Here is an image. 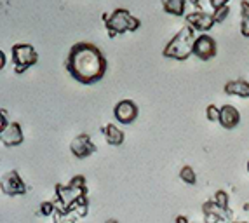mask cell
<instances>
[{
  "label": "cell",
  "instance_id": "17",
  "mask_svg": "<svg viewBox=\"0 0 249 223\" xmlns=\"http://www.w3.org/2000/svg\"><path fill=\"white\" fill-rule=\"evenodd\" d=\"M71 213H75L77 216H86L89 213V201H88V195H84L80 197L77 203L71 206Z\"/></svg>",
  "mask_w": 249,
  "mask_h": 223
},
{
  "label": "cell",
  "instance_id": "14",
  "mask_svg": "<svg viewBox=\"0 0 249 223\" xmlns=\"http://www.w3.org/2000/svg\"><path fill=\"white\" fill-rule=\"evenodd\" d=\"M103 134H105V138H107V141L110 145H122L124 143V131H122L121 128H117L115 124H107L103 129Z\"/></svg>",
  "mask_w": 249,
  "mask_h": 223
},
{
  "label": "cell",
  "instance_id": "19",
  "mask_svg": "<svg viewBox=\"0 0 249 223\" xmlns=\"http://www.w3.org/2000/svg\"><path fill=\"white\" fill-rule=\"evenodd\" d=\"M179 178H181L185 183H188V185H196V182H197L196 171L192 169L190 166H183L181 169H179Z\"/></svg>",
  "mask_w": 249,
  "mask_h": 223
},
{
  "label": "cell",
  "instance_id": "16",
  "mask_svg": "<svg viewBox=\"0 0 249 223\" xmlns=\"http://www.w3.org/2000/svg\"><path fill=\"white\" fill-rule=\"evenodd\" d=\"M202 211H204V215H206V213H216V215H220L223 220H227V218H230V216H232V213H230V211H223L220 206H218V204L214 203V201H213V199H211V201H206V203L202 204Z\"/></svg>",
  "mask_w": 249,
  "mask_h": 223
},
{
  "label": "cell",
  "instance_id": "15",
  "mask_svg": "<svg viewBox=\"0 0 249 223\" xmlns=\"http://www.w3.org/2000/svg\"><path fill=\"white\" fill-rule=\"evenodd\" d=\"M162 7L167 14H173V16H181L185 13V7H187V2L185 0H164L162 2Z\"/></svg>",
  "mask_w": 249,
  "mask_h": 223
},
{
  "label": "cell",
  "instance_id": "24",
  "mask_svg": "<svg viewBox=\"0 0 249 223\" xmlns=\"http://www.w3.org/2000/svg\"><path fill=\"white\" fill-rule=\"evenodd\" d=\"M68 185L77 186V188H86V178H84L82 174H77V176L71 178L70 183H68Z\"/></svg>",
  "mask_w": 249,
  "mask_h": 223
},
{
  "label": "cell",
  "instance_id": "32",
  "mask_svg": "<svg viewBox=\"0 0 249 223\" xmlns=\"http://www.w3.org/2000/svg\"><path fill=\"white\" fill-rule=\"evenodd\" d=\"M107 223H119V222H117V220H113V218H110V220H108Z\"/></svg>",
  "mask_w": 249,
  "mask_h": 223
},
{
  "label": "cell",
  "instance_id": "20",
  "mask_svg": "<svg viewBox=\"0 0 249 223\" xmlns=\"http://www.w3.org/2000/svg\"><path fill=\"white\" fill-rule=\"evenodd\" d=\"M213 201H214V203L218 204L223 211H229V194H227L225 190L216 192L214 197H213Z\"/></svg>",
  "mask_w": 249,
  "mask_h": 223
},
{
  "label": "cell",
  "instance_id": "27",
  "mask_svg": "<svg viewBox=\"0 0 249 223\" xmlns=\"http://www.w3.org/2000/svg\"><path fill=\"white\" fill-rule=\"evenodd\" d=\"M227 4H229V0H211V2H209V5L213 7V13L218 11L220 7H223V5H227Z\"/></svg>",
  "mask_w": 249,
  "mask_h": 223
},
{
  "label": "cell",
  "instance_id": "31",
  "mask_svg": "<svg viewBox=\"0 0 249 223\" xmlns=\"http://www.w3.org/2000/svg\"><path fill=\"white\" fill-rule=\"evenodd\" d=\"M0 66H2V68L5 66V54H4V51H0Z\"/></svg>",
  "mask_w": 249,
  "mask_h": 223
},
{
  "label": "cell",
  "instance_id": "11",
  "mask_svg": "<svg viewBox=\"0 0 249 223\" xmlns=\"http://www.w3.org/2000/svg\"><path fill=\"white\" fill-rule=\"evenodd\" d=\"M0 138H2V143L5 147H18V145L25 141V134H23L19 122H11V126L7 129L0 132Z\"/></svg>",
  "mask_w": 249,
  "mask_h": 223
},
{
  "label": "cell",
  "instance_id": "25",
  "mask_svg": "<svg viewBox=\"0 0 249 223\" xmlns=\"http://www.w3.org/2000/svg\"><path fill=\"white\" fill-rule=\"evenodd\" d=\"M221 216L220 215H216V213H206L204 215V222L206 223H220L221 222Z\"/></svg>",
  "mask_w": 249,
  "mask_h": 223
},
{
  "label": "cell",
  "instance_id": "13",
  "mask_svg": "<svg viewBox=\"0 0 249 223\" xmlns=\"http://www.w3.org/2000/svg\"><path fill=\"white\" fill-rule=\"evenodd\" d=\"M225 93L241 98H249V82L248 80H229L225 84Z\"/></svg>",
  "mask_w": 249,
  "mask_h": 223
},
{
  "label": "cell",
  "instance_id": "4",
  "mask_svg": "<svg viewBox=\"0 0 249 223\" xmlns=\"http://www.w3.org/2000/svg\"><path fill=\"white\" fill-rule=\"evenodd\" d=\"M11 54H13V63L16 74H23L26 68L34 66L38 61V54L35 51V47L32 44H26V42L14 44L13 49H11Z\"/></svg>",
  "mask_w": 249,
  "mask_h": 223
},
{
  "label": "cell",
  "instance_id": "1",
  "mask_svg": "<svg viewBox=\"0 0 249 223\" xmlns=\"http://www.w3.org/2000/svg\"><path fill=\"white\" fill-rule=\"evenodd\" d=\"M65 68L77 82L94 84L105 77L107 58L100 47L91 42H77L68 53Z\"/></svg>",
  "mask_w": 249,
  "mask_h": 223
},
{
  "label": "cell",
  "instance_id": "8",
  "mask_svg": "<svg viewBox=\"0 0 249 223\" xmlns=\"http://www.w3.org/2000/svg\"><path fill=\"white\" fill-rule=\"evenodd\" d=\"M70 150L77 159H84V157H89V155H92V153L96 152V145L92 143L89 134L82 132V134H77V136L71 140Z\"/></svg>",
  "mask_w": 249,
  "mask_h": 223
},
{
  "label": "cell",
  "instance_id": "3",
  "mask_svg": "<svg viewBox=\"0 0 249 223\" xmlns=\"http://www.w3.org/2000/svg\"><path fill=\"white\" fill-rule=\"evenodd\" d=\"M101 18L105 21V28H107L108 35L112 38L125 32H136L142 25V21L124 7H117L112 14H103Z\"/></svg>",
  "mask_w": 249,
  "mask_h": 223
},
{
  "label": "cell",
  "instance_id": "21",
  "mask_svg": "<svg viewBox=\"0 0 249 223\" xmlns=\"http://www.w3.org/2000/svg\"><path fill=\"white\" fill-rule=\"evenodd\" d=\"M58 211V207H56V203H53V201H44V203L40 204V207H38V213H40L42 216H51L54 215Z\"/></svg>",
  "mask_w": 249,
  "mask_h": 223
},
{
  "label": "cell",
  "instance_id": "34",
  "mask_svg": "<svg viewBox=\"0 0 249 223\" xmlns=\"http://www.w3.org/2000/svg\"><path fill=\"white\" fill-rule=\"evenodd\" d=\"M248 173H249V162H248Z\"/></svg>",
  "mask_w": 249,
  "mask_h": 223
},
{
  "label": "cell",
  "instance_id": "18",
  "mask_svg": "<svg viewBox=\"0 0 249 223\" xmlns=\"http://www.w3.org/2000/svg\"><path fill=\"white\" fill-rule=\"evenodd\" d=\"M79 218V216L71 213V211H56L54 213V222L56 223H75V220Z\"/></svg>",
  "mask_w": 249,
  "mask_h": 223
},
{
  "label": "cell",
  "instance_id": "12",
  "mask_svg": "<svg viewBox=\"0 0 249 223\" xmlns=\"http://www.w3.org/2000/svg\"><path fill=\"white\" fill-rule=\"evenodd\" d=\"M225 129H233L241 122V113L232 105H223L220 107V120H218Z\"/></svg>",
  "mask_w": 249,
  "mask_h": 223
},
{
  "label": "cell",
  "instance_id": "35",
  "mask_svg": "<svg viewBox=\"0 0 249 223\" xmlns=\"http://www.w3.org/2000/svg\"><path fill=\"white\" fill-rule=\"evenodd\" d=\"M229 223H237V222H229Z\"/></svg>",
  "mask_w": 249,
  "mask_h": 223
},
{
  "label": "cell",
  "instance_id": "30",
  "mask_svg": "<svg viewBox=\"0 0 249 223\" xmlns=\"http://www.w3.org/2000/svg\"><path fill=\"white\" fill-rule=\"evenodd\" d=\"M175 222H176V223H190V222H188L187 216H183V215H178V216H176Z\"/></svg>",
  "mask_w": 249,
  "mask_h": 223
},
{
  "label": "cell",
  "instance_id": "6",
  "mask_svg": "<svg viewBox=\"0 0 249 223\" xmlns=\"http://www.w3.org/2000/svg\"><path fill=\"white\" fill-rule=\"evenodd\" d=\"M0 188L5 195H23L26 192V185L18 171H9L0 180Z\"/></svg>",
  "mask_w": 249,
  "mask_h": 223
},
{
  "label": "cell",
  "instance_id": "10",
  "mask_svg": "<svg viewBox=\"0 0 249 223\" xmlns=\"http://www.w3.org/2000/svg\"><path fill=\"white\" fill-rule=\"evenodd\" d=\"M187 25H190L194 30H199V32H208L214 26V16L206 11H194V13L187 14Z\"/></svg>",
  "mask_w": 249,
  "mask_h": 223
},
{
  "label": "cell",
  "instance_id": "7",
  "mask_svg": "<svg viewBox=\"0 0 249 223\" xmlns=\"http://www.w3.org/2000/svg\"><path fill=\"white\" fill-rule=\"evenodd\" d=\"M216 51H218V46H216V40L208 35V33H200L199 37L196 38V46H194V54L197 58L202 59V61H208L213 56H216Z\"/></svg>",
  "mask_w": 249,
  "mask_h": 223
},
{
  "label": "cell",
  "instance_id": "5",
  "mask_svg": "<svg viewBox=\"0 0 249 223\" xmlns=\"http://www.w3.org/2000/svg\"><path fill=\"white\" fill-rule=\"evenodd\" d=\"M88 195V186L86 188H77L71 185H56V207L59 211H70L80 197Z\"/></svg>",
  "mask_w": 249,
  "mask_h": 223
},
{
  "label": "cell",
  "instance_id": "23",
  "mask_svg": "<svg viewBox=\"0 0 249 223\" xmlns=\"http://www.w3.org/2000/svg\"><path fill=\"white\" fill-rule=\"evenodd\" d=\"M206 115H208L209 120H220V107H216V105H208L206 108Z\"/></svg>",
  "mask_w": 249,
  "mask_h": 223
},
{
  "label": "cell",
  "instance_id": "28",
  "mask_svg": "<svg viewBox=\"0 0 249 223\" xmlns=\"http://www.w3.org/2000/svg\"><path fill=\"white\" fill-rule=\"evenodd\" d=\"M241 14H242V18H249V2L248 0H242L241 2Z\"/></svg>",
  "mask_w": 249,
  "mask_h": 223
},
{
  "label": "cell",
  "instance_id": "2",
  "mask_svg": "<svg viewBox=\"0 0 249 223\" xmlns=\"http://www.w3.org/2000/svg\"><path fill=\"white\" fill-rule=\"evenodd\" d=\"M196 30L192 28L190 25H185L175 37L167 42L164 49H162V56L166 58H173L183 61L188 56L194 54V46H196Z\"/></svg>",
  "mask_w": 249,
  "mask_h": 223
},
{
  "label": "cell",
  "instance_id": "9",
  "mask_svg": "<svg viewBox=\"0 0 249 223\" xmlns=\"http://www.w3.org/2000/svg\"><path fill=\"white\" fill-rule=\"evenodd\" d=\"M113 115L121 124H131L138 117V105L133 99H121L113 107Z\"/></svg>",
  "mask_w": 249,
  "mask_h": 223
},
{
  "label": "cell",
  "instance_id": "22",
  "mask_svg": "<svg viewBox=\"0 0 249 223\" xmlns=\"http://www.w3.org/2000/svg\"><path fill=\"white\" fill-rule=\"evenodd\" d=\"M229 13H230V5L227 4V5H223V7L218 9V11H214V13H213V16H214V21H216V23H221V21L227 19Z\"/></svg>",
  "mask_w": 249,
  "mask_h": 223
},
{
  "label": "cell",
  "instance_id": "26",
  "mask_svg": "<svg viewBox=\"0 0 249 223\" xmlns=\"http://www.w3.org/2000/svg\"><path fill=\"white\" fill-rule=\"evenodd\" d=\"M241 33L244 37H249V18H242L241 21Z\"/></svg>",
  "mask_w": 249,
  "mask_h": 223
},
{
  "label": "cell",
  "instance_id": "29",
  "mask_svg": "<svg viewBox=\"0 0 249 223\" xmlns=\"http://www.w3.org/2000/svg\"><path fill=\"white\" fill-rule=\"evenodd\" d=\"M0 112H2V131H4V129H7L9 126H11V122H7V119H5V110H4V108H2Z\"/></svg>",
  "mask_w": 249,
  "mask_h": 223
},
{
  "label": "cell",
  "instance_id": "33",
  "mask_svg": "<svg viewBox=\"0 0 249 223\" xmlns=\"http://www.w3.org/2000/svg\"><path fill=\"white\" fill-rule=\"evenodd\" d=\"M237 223H248V222H237Z\"/></svg>",
  "mask_w": 249,
  "mask_h": 223
}]
</instances>
